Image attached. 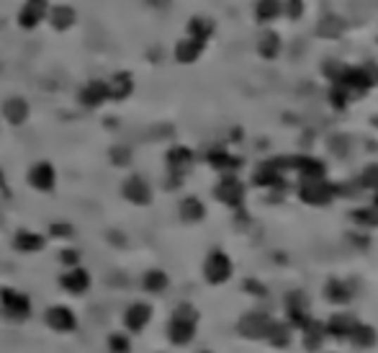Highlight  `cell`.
<instances>
[{"label":"cell","mask_w":378,"mask_h":353,"mask_svg":"<svg viewBox=\"0 0 378 353\" xmlns=\"http://www.w3.org/2000/svg\"><path fill=\"white\" fill-rule=\"evenodd\" d=\"M301 196L312 204H327L329 196H332V188H327L325 183H322V178H319V180H312V183H306V186L301 188Z\"/></svg>","instance_id":"obj_18"},{"label":"cell","mask_w":378,"mask_h":353,"mask_svg":"<svg viewBox=\"0 0 378 353\" xmlns=\"http://www.w3.org/2000/svg\"><path fill=\"white\" fill-rule=\"evenodd\" d=\"M0 307L11 320H26L31 315V299L15 289H0Z\"/></svg>","instance_id":"obj_1"},{"label":"cell","mask_w":378,"mask_h":353,"mask_svg":"<svg viewBox=\"0 0 378 353\" xmlns=\"http://www.w3.org/2000/svg\"><path fill=\"white\" fill-rule=\"evenodd\" d=\"M304 333H306V348H309V351H319V348H322V335H325V328H322L319 323H306Z\"/></svg>","instance_id":"obj_25"},{"label":"cell","mask_w":378,"mask_h":353,"mask_svg":"<svg viewBox=\"0 0 378 353\" xmlns=\"http://www.w3.org/2000/svg\"><path fill=\"white\" fill-rule=\"evenodd\" d=\"M29 183L37 191H52L54 188V183H57V173H54V168H52V163H37V166L31 168L29 171Z\"/></svg>","instance_id":"obj_9"},{"label":"cell","mask_w":378,"mask_h":353,"mask_svg":"<svg viewBox=\"0 0 378 353\" xmlns=\"http://www.w3.org/2000/svg\"><path fill=\"white\" fill-rule=\"evenodd\" d=\"M111 160L116 163V166H126V163L132 160V150H129V147H113Z\"/></svg>","instance_id":"obj_30"},{"label":"cell","mask_w":378,"mask_h":353,"mask_svg":"<svg viewBox=\"0 0 378 353\" xmlns=\"http://www.w3.org/2000/svg\"><path fill=\"white\" fill-rule=\"evenodd\" d=\"M44 320H46V325L57 333H73L75 328H77V317H75L73 309L65 307V304H57V307L46 309Z\"/></svg>","instance_id":"obj_4"},{"label":"cell","mask_w":378,"mask_h":353,"mask_svg":"<svg viewBox=\"0 0 378 353\" xmlns=\"http://www.w3.org/2000/svg\"><path fill=\"white\" fill-rule=\"evenodd\" d=\"M350 338L355 340V346L360 348H371L376 343V330L368 328V325H355V330L350 333Z\"/></svg>","instance_id":"obj_24"},{"label":"cell","mask_w":378,"mask_h":353,"mask_svg":"<svg viewBox=\"0 0 378 353\" xmlns=\"http://www.w3.org/2000/svg\"><path fill=\"white\" fill-rule=\"evenodd\" d=\"M327 297H329L332 302H348V289H345L342 281H329V286H327Z\"/></svg>","instance_id":"obj_29"},{"label":"cell","mask_w":378,"mask_h":353,"mask_svg":"<svg viewBox=\"0 0 378 353\" xmlns=\"http://www.w3.org/2000/svg\"><path fill=\"white\" fill-rule=\"evenodd\" d=\"M141 286L147 289V292L152 294H160L168 289V273L165 271H147L144 273V281H141Z\"/></svg>","instance_id":"obj_21"},{"label":"cell","mask_w":378,"mask_h":353,"mask_svg":"<svg viewBox=\"0 0 378 353\" xmlns=\"http://www.w3.org/2000/svg\"><path fill=\"white\" fill-rule=\"evenodd\" d=\"M208 163H211L214 168H219V171H232V168L239 166V160L229 158L227 152H211V155H208Z\"/></svg>","instance_id":"obj_27"},{"label":"cell","mask_w":378,"mask_h":353,"mask_svg":"<svg viewBox=\"0 0 378 353\" xmlns=\"http://www.w3.org/2000/svg\"><path fill=\"white\" fill-rule=\"evenodd\" d=\"M355 317H350V315H334L332 320H329V333L332 335H350V333L355 330Z\"/></svg>","instance_id":"obj_22"},{"label":"cell","mask_w":378,"mask_h":353,"mask_svg":"<svg viewBox=\"0 0 378 353\" xmlns=\"http://www.w3.org/2000/svg\"><path fill=\"white\" fill-rule=\"evenodd\" d=\"M60 261L65 266H77V261H80V253H77V250H62Z\"/></svg>","instance_id":"obj_31"},{"label":"cell","mask_w":378,"mask_h":353,"mask_svg":"<svg viewBox=\"0 0 378 353\" xmlns=\"http://www.w3.org/2000/svg\"><path fill=\"white\" fill-rule=\"evenodd\" d=\"M52 235L54 237H70V235H73V227L57 222V225H52Z\"/></svg>","instance_id":"obj_33"},{"label":"cell","mask_w":378,"mask_h":353,"mask_svg":"<svg viewBox=\"0 0 378 353\" xmlns=\"http://www.w3.org/2000/svg\"><path fill=\"white\" fill-rule=\"evenodd\" d=\"M149 320H152V307L144 304V302H137V304H132V307L124 312L126 330H132V333H141L147 328Z\"/></svg>","instance_id":"obj_8"},{"label":"cell","mask_w":378,"mask_h":353,"mask_svg":"<svg viewBox=\"0 0 378 353\" xmlns=\"http://www.w3.org/2000/svg\"><path fill=\"white\" fill-rule=\"evenodd\" d=\"M3 116H6L11 124H23V121L29 119V104L23 101V98H8L6 104H3Z\"/></svg>","instance_id":"obj_16"},{"label":"cell","mask_w":378,"mask_h":353,"mask_svg":"<svg viewBox=\"0 0 378 353\" xmlns=\"http://www.w3.org/2000/svg\"><path fill=\"white\" fill-rule=\"evenodd\" d=\"M270 325H273V320L267 315H260V312H252V315L242 317L237 325V330L242 333V335H247V338H265L267 330H270Z\"/></svg>","instance_id":"obj_6"},{"label":"cell","mask_w":378,"mask_h":353,"mask_svg":"<svg viewBox=\"0 0 378 353\" xmlns=\"http://www.w3.org/2000/svg\"><path fill=\"white\" fill-rule=\"evenodd\" d=\"M242 183H239L237 178H232V175H227V178L216 186V199L224 204H232V206H237L239 202H242Z\"/></svg>","instance_id":"obj_13"},{"label":"cell","mask_w":378,"mask_h":353,"mask_svg":"<svg viewBox=\"0 0 378 353\" xmlns=\"http://www.w3.org/2000/svg\"><path fill=\"white\" fill-rule=\"evenodd\" d=\"M106 90H108V98H111V101H124V98L132 96V90H134L132 75H129V73H116V75H111L106 80Z\"/></svg>","instance_id":"obj_11"},{"label":"cell","mask_w":378,"mask_h":353,"mask_svg":"<svg viewBox=\"0 0 378 353\" xmlns=\"http://www.w3.org/2000/svg\"><path fill=\"white\" fill-rule=\"evenodd\" d=\"M60 284H62V289L70 294H85L90 289V273L85 268H80V266H73V268L60 278Z\"/></svg>","instance_id":"obj_10"},{"label":"cell","mask_w":378,"mask_h":353,"mask_svg":"<svg viewBox=\"0 0 378 353\" xmlns=\"http://www.w3.org/2000/svg\"><path fill=\"white\" fill-rule=\"evenodd\" d=\"M201 49H203V42L188 37V39H183L178 47H175V57H178L180 62H193V60H199Z\"/></svg>","instance_id":"obj_19"},{"label":"cell","mask_w":378,"mask_h":353,"mask_svg":"<svg viewBox=\"0 0 378 353\" xmlns=\"http://www.w3.org/2000/svg\"><path fill=\"white\" fill-rule=\"evenodd\" d=\"M275 11H278V8H275V3H270V0H263V6H258L260 18H273Z\"/></svg>","instance_id":"obj_32"},{"label":"cell","mask_w":378,"mask_h":353,"mask_svg":"<svg viewBox=\"0 0 378 353\" xmlns=\"http://www.w3.org/2000/svg\"><path fill=\"white\" fill-rule=\"evenodd\" d=\"M108 351H111V353H132V343H129V338H126V335H121V333H113L111 338H108Z\"/></svg>","instance_id":"obj_28"},{"label":"cell","mask_w":378,"mask_h":353,"mask_svg":"<svg viewBox=\"0 0 378 353\" xmlns=\"http://www.w3.org/2000/svg\"><path fill=\"white\" fill-rule=\"evenodd\" d=\"M80 104L88 106V109H96L103 101H108V90H106V80H90L88 85L80 88Z\"/></svg>","instance_id":"obj_12"},{"label":"cell","mask_w":378,"mask_h":353,"mask_svg":"<svg viewBox=\"0 0 378 353\" xmlns=\"http://www.w3.org/2000/svg\"><path fill=\"white\" fill-rule=\"evenodd\" d=\"M191 166H193V152L188 147H172L168 152V168H170V173L175 178H180Z\"/></svg>","instance_id":"obj_14"},{"label":"cell","mask_w":378,"mask_h":353,"mask_svg":"<svg viewBox=\"0 0 378 353\" xmlns=\"http://www.w3.org/2000/svg\"><path fill=\"white\" fill-rule=\"evenodd\" d=\"M211 31H214V26H211V21H206V18H193V21L188 23V37L199 39V42H206V39L211 37Z\"/></svg>","instance_id":"obj_23"},{"label":"cell","mask_w":378,"mask_h":353,"mask_svg":"<svg viewBox=\"0 0 378 353\" xmlns=\"http://www.w3.org/2000/svg\"><path fill=\"white\" fill-rule=\"evenodd\" d=\"M365 183H371V186H378V166H371L365 171Z\"/></svg>","instance_id":"obj_34"},{"label":"cell","mask_w":378,"mask_h":353,"mask_svg":"<svg viewBox=\"0 0 378 353\" xmlns=\"http://www.w3.org/2000/svg\"><path fill=\"white\" fill-rule=\"evenodd\" d=\"M201 353H211V351H201Z\"/></svg>","instance_id":"obj_36"},{"label":"cell","mask_w":378,"mask_h":353,"mask_svg":"<svg viewBox=\"0 0 378 353\" xmlns=\"http://www.w3.org/2000/svg\"><path fill=\"white\" fill-rule=\"evenodd\" d=\"M49 13V3L46 0H26L18 11V26L21 29H37Z\"/></svg>","instance_id":"obj_2"},{"label":"cell","mask_w":378,"mask_h":353,"mask_svg":"<svg viewBox=\"0 0 378 353\" xmlns=\"http://www.w3.org/2000/svg\"><path fill=\"white\" fill-rule=\"evenodd\" d=\"M203 273H206V278L211 281V284H224L227 278L232 276V261L224 253H219V250H214L211 256L206 258V266H203Z\"/></svg>","instance_id":"obj_3"},{"label":"cell","mask_w":378,"mask_h":353,"mask_svg":"<svg viewBox=\"0 0 378 353\" xmlns=\"http://www.w3.org/2000/svg\"><path fill=\"white\" fill-rule=\"evenodd\" d=\"M46 18H49V23H52L57 31H67V29H73V23H75V8L54 6V8H49Z\"/></svg>","instance_id":"obj_17"},{"label":"cell","mask_w":378,"mask_h":353,"mask_svg":"<svg viewBox=\"0 0 378 353\" xmlns=\"http://www.w3.org/2000/svg\"><path fill=\"white\" fill-rule=\"evenodd\" d=\"M270 343H273L275 348H283V346H289V338H291V333H289V328L286 325H281V323H273L270 325V330H267V335H265Z\"/></svg>","instance_id":"obj_26"},{"label":"cell","mask_w":378,"mask_h":353,"mask_svg":"<svg viewBox=\"0 0 378 353\" xmlns=\"http://www.w3.org/2000/svg\"><path fill=\"white\" fill-rule=\"evenodd\" d=\"M121 194L126 196V202L139 204V206H144V204L152 202V188H149V183L141 178V175H132V178H126Z\"/></svg>","instance_id":"obj_5"},{"label":"cell","mask_w":378,"mask_h":353,"mask_svg":"<svg viewBox=\"0 0 378 353\" xmlns=\"http://www.w3.org/2000/svg\"><path fill=\"white\" fill-rule=\"evenodd\" d=\"M0 186H3V173H0Z\"/></svg>","instance_id":"obj_35"},{"label":"cell","mask_w":378,"mask_h":353,"mask_svg":"<svg viewBox=\"0 0 378 353\" xmlns=\"http://www.w3.org/2000/svg\"><path fill=\"white\" fill-rule=\"evenodd\" d=\"M46 240L42 235L37 233H29V230H18L13 237V248L18 253H39V250H44Z\"/></svg>","instance_id":"obj_15"},{"label":"cell","mask_w":378,"mask_h":353,"mask_svg":"<svg viewBox=\"0 0 378 353\" xmlns=\"http://www.w3.org/2000/svg\"><path fill=\"white\" fill-rule=\"evenodd\" d=\"M203 214H206V209H203V204L196 196L183 199V204H180V217L186 219V222H199V219H203Z\"/></svg>","instance_id":"obj_20"},{"label":"cell","mask_w":378,"mask_h":353,"mask_svg":"<svg viewBox=\"0 0 378 353\" xmlns=\"http://www.w3.org/2000/svg\"><path fill=\"white\" fill-rule=\"evenodd\" d=\"M168 335H170V340L175 346H186V343L193 340V335H196V320L172 315L170 325H168Z\"/></svg>","instance_id":"obj_7"}]
</instances>
